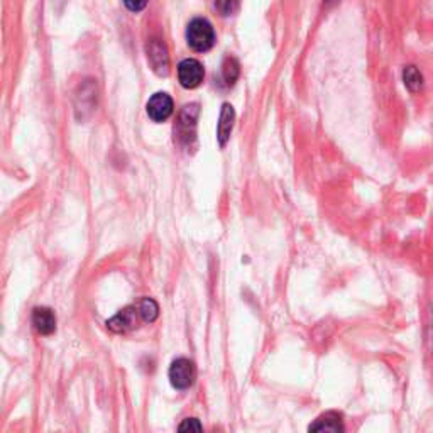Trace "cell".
Masks as SVG:
<instances>
[{
	"label": "cell",
	"instance_id": "cell-1",
	"mask_svg": "<svg viewBox=\"0 0 433 433\" xmlns=\"http://www.w3.org/2000/svg\"><path fill=\"white\" fill-rule=\"evenodd\" d=\"M187 41L196 53H205L215 44V32L207 19H193L187 29Z\"/></svg>",
	"mask_w": 433,
	"mask_h": 433
},
{
	"label": "cell",
	"instance_id": "cell-2",
	"mask_svg": "<svg viewBox=\"0 0 433 433\" xmlns=\"http://www.w3.org/2000/svg\"><path fill=\"white\" fill-rule=\"evenodd\" d=\"M170 381L173 384V388L176 389H188L190 386L195 382L196 371H195V364L192 363L190 359H184V357H180L171 363L170 365Z\"/></svg>",
	"mask_w": 433,
	"mask_h": 433
},
{
	"label": "cell",
	"instance_id": "cell-3",
	"mask_svg": "<svg viewBox=\"0 0 433 433\" xmlns=\"http://www.w3.org/2000/svg\"><path fill=\"white\" fill-rule=\"evenodd\" d=\"M148 61L159 77H166L170 71V56L166 44L161 39H151L148 43Z\"/></svg>",
	"mask_w": 433,
	"mask_h": 433
},
{
	"label": "cell",
	"instance_id": "cell-4",
	"mask_svg": "<svg viewBox=\"0 0 433 433\" xmlns=\"http://www.w3.org/2000/svg\"><path fill=\"white\" fill-rule=\"evenodd\" d=\"M203 77L205 71L200 61L188 58L178 65V78L184 88H196L203 82Z\"/></svg>",
	"mask_w": 433,
	"mask_h": 433
},
{
	"label": "cell",
	"instance_id": "cell-5",
	"mask_svg": "<svg viewBox=\"0 0 433 433\" xmlns=\"http://www.w3.org/2000/svg\"><path fill=\"white\" fill-rule=\"evenodd\" d=\"M173 113V100L171 96L165 94V92H159L154 94L148 102V115L154 122H165L171 117Z\"/></svg>",
	"mask_w": 433,
	"mask_h": 433
},
{
	"label": "cell",
	"instance_id": "cell-6",
	"mask_svg": "<svg viewBox=\"0 0 433 433\" xmlns=\"http://www.w3.org/2000/svg\"><path fill=\"white\" fill-rule=\"evenodd\" d=\"M196 117H199V105L196 103L187 105L183 108L178 122V136L182 139V142H190L195 137Z\"/></svg>",
	"mask_w": 433,
	"mask_h": 433
},
{
	"label": "cell",
	"instance_id": "cell-7",
	"mask_svg": "<svg viewBox=\"0 0 433 433\" xmlns=\"http://www.w3.org/2000/svg\"><path fill=\"white\" fill-rule=\"evenodd\" d=\"M137 315L139 310L134 308V306H127V308L122 310L120 313H117L115 317H112L111 320L107 322V327L115 334H124L130 329L137 325Z\"/></svg>",
	"mask_w": 433,
	"mask_h": 433
},
{
	"label": "cell",
	"instance_id": "cell-8",
	"mask_svg": "<svg viewBox=\"0 0 433 433\" xmlns=\"http://www.w3.org/2000/svg\"><path fill=\"white\" fill-rule=\"evenodd\" d=\"M32 325L41 335H51L56 330V317L48 306H37L32 312Z\"/></svg>",
	"mask_w": 433,
	"mask_h": 433
},
{
	"label": "cell",
	"instance_id": "cell-9",
	"mask_svg": "<svg viewBox=\"0 0 433 433\" xmlns=\"http://www.w3.org/2000/svg\"><path fill=\"white\" fill-rule=\"evenodd\" d=\"M234 120H235V112L234 107L230 103L222 105V112H220V120H218L217 125V139L218 144L222 148H225V144L229 142L230 134H232L234 129Z\"/></svg>",
	"mask_w": 433,
	"mask_h": 433
},
{
	"label": "cell",
	"instance_id": "cell-10",
	"mask_svg": "<svg viewBox=\"0 0 433 433\" xmlns=\"http://www.w3.org/2000/svg\"><path fill=\"white\" fill-rule=\"evenodd\" d=\"M310 432H344L342 415L335 413V411L322 415L320 418L315 420L313 425H310Z\"/></svg>",
	"mask_w": 433,
	"mask_h": 433
},
{
	"label": "cell",
	"instance_id": "cell-11",
	"mask_svg": "<svg viewBox=\"0 0 433 433\" xmlns=\"http://www.w3.org/2000/svg\"><path fill=\"white\" fill-rule=\"evenodd\" d=\"M403 82L411 94H418L423 88V75L415 65H408L403 70Z\"/></svg>",
	"mask_w": 433,
	"mask_h": 433
},
{
	"label": "cell",
	"instance_id": "cell-12",
	"mask_svg": "<svg viewBox=\"0 0 433 433\" xmlns=\"http://www.w3.org/2000/svg\"><path fill=\"white\" fill-rule=\"evenodd\" d=\"M139 315H141V318L144 322H154L158 318L159 315V306L156 301L153 300V298H144V300L141 301L137 306Z\"/></svg>",
	"mask_w": 433,
	"mask_h": 433
},
{
	"label": "cell",
	"instance_id": "cell-13",
	"mask_svg": "<svg viewBox=\"0 0 433 433\" xmlns=\"http://www.w3.org/2000/svg\"><path fill=\"white\" fill-rule=\"evenodd\" d=\"M239 73H241V68H239V63L235 58H227L224 61V66H222V77H224L225 85L232 87L235 82H237Z\"/></svg>",
	"mask_w": 433,
	"mask_h": 433
},
{
	"label": "cell",
	"instance_id": "cell-14",
	"mask_svg": "<svg viewBox=\"0 0 433 433\" xmlns=\"http://www.w3.org/2000/svg\"><path fill=\"white\" fill-rule=\"evenodd\" d=\"M239 6H241V0H215L217 11L220 12V15H224V18L235 14V12L239 11Z\"/></svg>",
	"mask_w": 433,
	"mask_h": 433
},
{
	"label": "cell",
	"instance_id": "cell-15",
	"mask_svg": "<svg viewBox=\"0 0 433 433\" xmlns=\"http://www.w3.org/2000/svg\"><path fill=\"white\" fill-rule=\"evenodd\" d=\"M180 432H187V430H195V432H201V425L196 418H187L184 422L178 427Z\"/></svg>",
	"mask_w": 433,
	"mask_h": 433
},
{
	"label": "cell",
	"instance_id": "cell-16",
	"mask_svg": "<svg viewBox=\"0 0 433 433\" xmlns=\"http://www.w3.org/2000/svg\"><path fill=\"white\" fill-rule=\"evenodd\" d=\"M148 2L149 0H124L125 7L132 12H141L146 6H148Z\"/></svg>",
	"mask_w": 433,
	"mask_h": 433
},
{
	"label": "cell",
	"instance_id": "cell-17",
	"mask_svg": "<svg viewBox=\"0 0 433 433\" xmlns=\"http://www.w3.org/2000/svg\"><path fill=\"white\" fill-rule=\"evenodd\" d=\"M327 2H334V0H327Z\"/></svg>",
	"mask_w": 433,
	"mask_h": 433
}]
</instances>
